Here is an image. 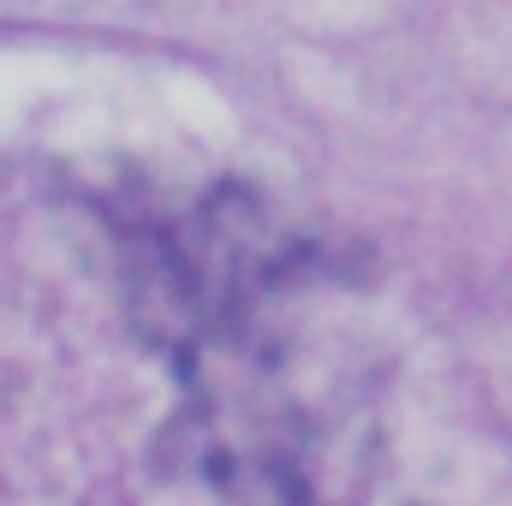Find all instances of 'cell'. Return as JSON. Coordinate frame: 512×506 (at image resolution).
Returning a JSON list of instances; mask_svg holds the SVG:
<instances>
[]
</instances>
